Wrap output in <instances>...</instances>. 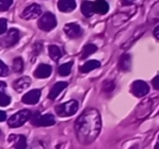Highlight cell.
Wrapping results in <instances>:
<instances>
[{
  "mask_svg": "<svg viewBox=\"0 0 159 149\" xmlns=\"http://www.w3.org/2000/svg\"><path fill=\"white\" fill-rule=\"evenodd\" d=\"M13 3V0H0V11H7Z\"/></svg>",
  "mask_w": 159,
  "mask_h": 149,
  "instance_id": "25",
  "label": "cell"
},
{
  "mask_svg": "<svg viewBox=\"0 0 159 149\" xmlns=\"http://www.w3.org/2000/svg\"><path fill=\"white\" fill-rule=\"evenodd\" d=\"M0 113H1V118H0V121H1V122H3V121H6V119H7V114H6L5 111H1Z\"/></svg>",
  "mask_w": 159,
  "mask_h": 149,
  "instance_id": "32",
  "label": "cell"
},
{
  "mask_svg": "<svg viewBox=\"0 0 159 149\" xmlns=\"http://www.w3.org/2000/svg\"><path fill=\"white\" fill-rule=\"evenodd\" d=\"M100 66V62L97 61V60H89V61L85 62L82 66H81V72L82 73H89L91 71L95 70V69H98Z\"/></svg>",
  "mask_w": 159,
  "mask_h": 149,
  "instance_id": "18",
  "label": "cell"
},
{
  "mask_svg": "<svg viewBox=\"0 0 159 149\" xmlns=\"http://www.w3.org/2000/svg\"><path fill=\"white\" fill-rule=\"evenodd\" d=\"M95 12L98 14H106L109 11V5L105 0H96L94 2Z\"/></svg>",
  "mask_w": 159,
  "mask_h": 149,
  "instance_id": "17",
  "label": "cell"
},
{
  "mask_svg": "<svg viewBox=\"0 0 159 149\" xmlns=\"http://www.w3.org/2000/svg\"><path fill=\"white\" fill-rule=\"evenodd\" d=\"M131 92L136 97H144L149 93V86L144 81H135L132 84Z\"/></svg>",
  "mask_w": 159,
  "mask_h": 149,
  "instance_id": "7",
  "label": "cell"
},
{
  "mask_svg": "<svg viewBox=\"0 0 159 149\" xmlns=\"http://www.w3.org/2000/svg\"><path fill=\"white\" fill-rule=\"evenodd\" d=\"M12 68H13L14 72L21 73L23 71V68H24V62H23L22 58L18 57L13 60V63H12Z\"/></svg>",
  "mask_w": 159,
  "mask_h": 149,
  "instance_id": "23",
  "label": "cell"
},
{
  "mask_svg": "<svg viewBox=\"0 0 159 149\" xmlns=\"http://www.w3.org/2000/svg\"><path fill=\"white\" fill-rule=\"evenodd\" d=\"M152 86H154L155 89L159 90V75H157L156 77H154V79H152Z\"/></svg>",
  "mask_w": 159,
  "mask_h": 149,
  "instance_id": "30",
  "label": "cell"
},
{
  "mask_svg": "<svg viewBox=\"0 0 159 149\" xmlns=\"http://www.w3.org/2000/svg\"><path fill=\"white\" fill-rule=\"evenodd\" d=\"M76 8L74 0H59L58 1V9L61 12H71Z\"/></svg>",
  "mask_w": 159,
  "mask_h": 149,
  "instance_id": "15",
  "label": "cell"
},
{
  "mask_svg": "<svg viewBox=\"0 0 159 149\" xmlns=\"http://www.w3.org/2000/svg\"><path fill=\"white\" fill-rule=\"evenodd\" d=\"M37 24H38V27H39L42 31L49 32L57 26V19H56V16H53L52 13L47 12V13H44L40 16Z\"/></svg>",
  "mask_w": 159,
  "mask_h": 149,
  "instance_id": "4",
  "label": "cell"
},
{
  "mask_svg": "<svg viewBox=\"0 0 159 149\" xmlns=\"http://www.w3.org/2000/svg\"><path fill=\"white\" fill-rule=\"evenodd\" d=\"M63 31L69 38H77L82 35L83 33L81 26L79 24H75V23H68V24H66Z\"/></svg>",
  "mask_w": 159,
  "mask_h": 149,
  "instance_id": "9",
  "label": "cell"
},
{
  "mask_svg": "<svg viewBox=\"0 0 159 149\" xmlns=\"http://www.w3.org/2000/svg\"><path fill=\"white\" fill-rule=\"evenodd\" d=\"M51 71H52V69L49 64H39L34 72V74L37 79H47L50 76Z\"/></svg>",
  "mask_w": 159,
  "mask_h": 149,
  "instance_id": "13",
  "label": "cell"
},
{
  "mask_svg": "<svg viewBox=\"0 0 159 149\" xmlns=\"http://www.w3.org/2000/svg\"><path fill=\"white\" fill-rule=\"evenodd\" d=\"M135 0H122V3L123 5H130V3L134 2Z\"/></svg>",
  "mask_w": 159,
  "mask_h": 149,
  "instance_id": "33",
  "label": "cell"
},
{
  "mask_svg": "<svg viewBox=\"0 0 159 149\" xmlns=\"http://www.w3.org/2000/svg\"><path fill=\"white\" fill-rule=\"evenodd\" d=\"M77 109H79V102L76 100H74V99L66 101L64 103H61V105H58L55 108L56 113L59 116H71L76 113Z\"/></svg>",
  "mask_w": 159,
  "mask_h": 149,
  "instance_id": "3",
  "label": "cell"
},
{
  "mask_svg": "<svg viewBox=\"0 0 159 149\" xmlns=\"http://www.w3.org/2000/svg\"><path fill=\"white\" fill-rule=\"evenodd\" d=\"M31 122L35 126H51L56 123L55 116L50 113H46L40 115L39 113H35L31 118Z\"/></svg>",
  "mask_w": 159,
  "mask_h": 149,
  "instance_id": "5",
  "label": "cell"
},
{
  "mask_svg": "<svg viewBox=\"0 0 159 149\" xmlns=\"http://www.w3.org/2000/svg\"><path fill=\"white\" fill-rule=\"evenodd\" d=\"M154 149H159V135H158V137H157V142H156V145H155Z\"/></svg>",
  "mask_w": 159,
  "mask_h": 149,
  "instance_id": "35",
  "label": "cell"
},
{
  "mask_svg": "<svg viewBox=\"0 0 159 149\" xmlns=\"http://www.w3.org/2000/svg\"><path fill=\"white\" fill-rule=\"evenodd\" d=\"M48 51H49V56H50V58L53 61H58L62 57L61 49L58 46H56V45H50L48 48Z\"/></svg>",
  "mask_w": 159,
  "mask_h": 149,
  "instance_id": "20",
  "label": "cell"
},
{
  "mask_svg": "<svg viewBox=\"0 0 159 149\" xmlns=\"http://www.w3.org/2000/svg\"><path fill=\"white\" fill-rule=\"evenodd\" d=\"M113 89H115V83H113V82H106V83H104V90L105 92L109 93Z\"/></svg>",
  "mask_w": 159,
  "mask_h": 149,
  "instance_id": "28",
  "label": "cell"
},
{
  "mask_svg": "<svg viewBox=\"0 0 159 149\" xmlns=\"http://www.w3.org/2000/svg\"><path fill=\"white\" fill-rule=\"evenodd\" d=\"M9 74V68L6 65V63L3 61L0 62V75L1 76H7Z\"/></svg>",
  "mask_w": 159,
  "mask_h": 149,
  "instance_id": "26",
  "label": "cell"
},
{
  "mask_svg": "<svg viewBox=\"0 0 159 149\" xmlns=\"http://www.w3.org/2000/svg\"><path fill=\"white\" fill-rule=\"evenodd\" d=\"M0 94H1L0 95V105H1V107H6L11 102V98L8 95H6L5 92H1Z\"/></svg>",
  "mask_w": 159,
  "mask_h": 149,
  "instance_id": "24",
  "label": "cell"
},
{
  "mask_svg": "<svg viewBox=\"0 0 159 149\" xmlns=\"http://www.w3.org/2000/svg\"><path fill=\"white\" fill-rule=\"evenodd\" d=\"M97 51V47L94 44H87L86 46H84L82 50V53H81V59H86L87 57H89L91 55L95 53Z\"/></svg>",
  "mask_w": 159,
  "mask_h": 149,
  "instance_id": "21",
  "label": "cell"
},
{
  "mask_svg": "<svg viewBox=\"0 0 159 149\" xmlns=\"http://www.w3.org/2000/svg\"><path fill=\"white\" fill-rule=\"evenodd\" d=\"M40 98V90L39 89H33L31 92L26 93L22 97V102L26 105H36L39 101Z\"/></svg>",
  "mask_w": 159,
  "mask_h": 149,
  "instance_id": "11",
  "label": "cell"
},
{
  "mask_svg": "<svg viewBox=\"0 0 159 149\" xmlns=\"http://www.w3.org/2000/svg\"><path fill=\"white\" fill-rule=\"evenodd\" d=\"M66 86H68V83H66V82H58V83H56L55 85L52 86V88L50 89V93H49V95H48L49 99L55 100V99L61 94L62 90L66 89Z\"/></svg>",
  "mask_w": 159,
  "mask_h": 149,
  "instance_id": "14",
  "label": "cell"
},
{
  "mask_svg": "<svg viewBox=\"0 0 159 149\" xmlns=\"http://www.w3.org/2000/svg\"><path fill=\"white\" fill-rule=\"evenodd\" d=\"M7 31V20L6 19H0V34L3 35Z\"/></svg>",
  "mask_w": 159,
  "mask_h": 149,
  "instance_id": "27",
  "label": "cell"
},
{
  "mask_svg": "<svg viewBox=\"0 0 159 149\" xmlns=\"http://www.w3.org/2000/svg\"><path fill=\"white\" fill-rule=\"evenodd\" d=\"M72 65H73V62H66V63H63L59 66L58 69V73H59L61 76H68L70 74L71 70H72Z\"/></svg>",
  "mask_w": 159,
  "mask_h": 149,
  "instance_id": "22",
  "label": "cell"
},
{
  "mask_svg": "<svg viewBox=\"0 0 159 149\" xmlns=\"http://www.w3.org/2000/svg\"><path fill=\"white\" fill-rule=\"evenodd\" d=\"M29 149H45V147L43 146L40 142H34L33 144L30 146V148Z\"/></svg>",
  "mask_w": 159,
  "mask_h": 149,
  "instance_id": "29",
  "label": "cell"
},
{
  "mask_svg": "<svg viewBox=\"0 0 159 149\" xmlns=\"http://www.w3.org/2000/svg\"><path fill=\"white\" fill-rule=\"evenodd\" d=\"M81 11L86 18H91L95 13V8H94V2L92 1H83L81 5Z\"/></svg>",
  "mask_w": 159,
  "mask_h": 149,
  "instance_id": "16",
  "label": "cell"
},
{
  "mask_svg": "<svg viewBox=\"0 0 159 149\" xmlns=\"http://www.w3.org/2000/svg\"><path fill=\"white\" fill-rule=\"evenodd\" d=\"M8 142H11L13 145L14 148L16 149H25L27 147L26 137L24 135H16V134H12L9 138Z\"/></svg>",
  "mask_w": 159,
  "mask_h": 149,
  "instance_id": "10",
  "label": "cell"
},
{
  "mask_svg": "<svg viewBox=\"0 0 159 149\" xmlns=\"http://www.w3.org/2000/svg\"><path fill=\"white\" fill-rule=\"evenodd\" d=\"M76 138L82 145H89L98 137L102 129V119L96 109H87L75 121Z\"/></svg>",
  "mask_w": 159,
  "mask_h": 149,
  "instance_id": "1",
  "label": "cell"
},
{
  "mask_svg": "<svg viewBox=\"0 0 159 149\" xmlns=\"http://www.w3.org/2000/svg\"><path fill=\"white\" fill-rule=\"evenodd\" d=\"M154 36L157 38V39H159V25H158V26L155 27V29H154Z\"/></svg>",
  "mask_w": 159,
  "mask_h": 149,
  "instance_id": "31",
  "label": "cell"
},
{
  "mask_svg": "<svg viewBox=\"0 0 159 149\" xmlns=\"http://www.w3.org/2000/svg\"><path fill=\"white\" fill-rule=\"evenodd\" d=\"M42 14V8L37 3H32L31 6L26 7L22 12V19L24 20H34Z\"/></svg>",
  "mask_w": 159,
  "mask_h": 149,
  "instance_id": "8",
  "label": "cell"
},
{
  "mask_svg": "<svg viewBox=\"0 0 159 149\" xmlns=\"http://www.w3.org/2000/svg\"><path fill=\"white\" fill-rule=\"evenodd\" d=\"M130 68H131V57H130V55L125 53V55H123L121 58H120V60H119V69L121 71L126 72V71L130 70Z\"/></svg>",
  "mask_w": 159,
  "mask_h": 149,
  "instance_id": "19",
  "label": "cell"
},
{
  "mask_svg": "<svg viewBox=\"0 0 159 149\" xmlns=\"http://www.w3.org/2000/svg\"><path fill=\"white\" fill-rule=\"evenodd\" d=\"M0 86H1V90H0V92H3V89H5V87H6L5 82H0Z\"/></svg>",
  "mask_w": 159,
  "mask_h": 149,
  "instance_id": "34",
  "label": "cell"
},
{
  "mask_svg": "<svg viewBox=\"0 0 159 149\" xmlns=\"http://www.w3.org/2000/svg\"><path fill=\"white\" fill-rule=\"evenodd\" d=\"M31 83H32V81L29 76H23V77H21V79H16V81L14 82L13 87L18 93H22L31 86Z\"/></svg>",
  "mask_w": 159,
  "mask_h": 149,
  "instance_id": "12",
  "label": "cell"
},
{
  "mask_svg": "<svg viewBox=\"0 0 159 149\" xmlns=\"http://www.w3.org/2000/svg\"><path fill=\"white\" fill-rule=\"evenodd\" d=\"M20 39V32L16 29H10L7 34L0 38V44L2 47H12Z\"/></svg>",
  "mask_w": 159,
  "mask_h": 149,
  "instance_id": "6",
  "label": "cell"
},
{
  "mask_svg": "<svg viewBox=\"0 0 159 149\" xmlns=\"http://www.w3.org/2000/svg\"><path fill=\"white\" fill-rule=\"evenodd\" d=\"M31 118H32V113L30 110L27 109L21 110V111L16 112L13 115L10 116L9 120H8V124L12 129H16V127L22 126L26 121L31 120Z\"/></svg>",
  "mask_w": 159,
  "mask_h": 149,
  "instance_id": "2",
  "label": "cell"
}]
</instances>
